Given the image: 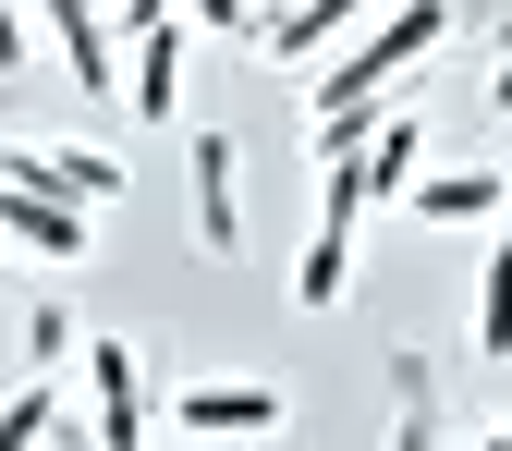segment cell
Here are the masks:
<instances>
[{"label":"cell","instance_id":"1","mask_svg":"<svg viewBox=\"0 0 512 451\" xmlns=\"http://www.w3.org/2000/svg\"><path fill=\"white\" fill-rule=\"evenodd\" d=\"M452 37V0H391V13H366L354 37H342V61L317 74V159H342V147H366V122L391 110V86L415 74V61Z\"/></svg>","mask_w":512,"mask_h":451},{"label":"cell","instance_id":"2","mask_svg":"<svg viewBox=\"0 0 512 451\" xmlns=\"http://www.w3.org/2000/svg\"><path fill=\"white\" fill-rule=\"evenodd\" d=\"M122 110H135V122H171L183 110V13L122 25Z\"/></svg>","mask_w":512,"mask_h":451},{"label":"cell","instance_id":"3","mask_svg":"<svg viewBox=\"0 0 512 451\" xmlns=\"http://www.w3.org/2000/svg\"><path fill=\"white\" fill-rule=\"evenodd\" d=\"M37 13H49L61 61H74V86L122 110V25H110V0H37Z\"/></svg>","mask_w":512,"mask_h":451},{"label":"cell","instance_id":"4","mask_svg":"<svg viewBox=\"0 0 512 451\" xmlns=\"http://www.w3.org/2000/svg\"><path fill=\"white\" fill-rule=\"evenodd\" d=\"M281 427V391L269 378H208V391L171 403V439H269Z\"/></svg>","mask_w":512,"mask_h":451},{"label":"cell","instance_id":"5","mask_svg":"<svg viewBox=\"0 0 512 451\" xmlns=\"http://www.w3.org/2000/svg\"><path fill=\"white\" fill-rule=\"evenodd\" d=\"M0 232H13V244H37L49 256V269H74V256H86V208L74 196H49V183H13V171H0Z\"/></svg>","mask_w":512,"mask_h":451},{"label":"cell","instance_id":"6","mask_svg":"<svg viewBox=\"0 0 512 451\" xmlns=\"http://www.w3.org/2000/svg\"><path fill=\"white\" fill-rule=\"evenodd\" d=\"M86 391H98V427L86 439H110V451H135L147 439V366H135V342H86Z\"/></svg>","mask_w":512,"mask_h":451},{"label":"cell","instance_id":"7","mask_svg":"<svg viewBox=\"0 0 512 451\" xmlns=\"http://www.w3.org/2000/svg\"><path fill=\"white\" fill-rule=\"evenodd\" d=\"M196 244L244 256V159H232V135H196Z\"/></svg>","mask_w":512,"mask_h":451},{"label":"cell","instance_id":"8","mask_svg":"<svg viewBox=\"0 0 512 451\" xmlns=\"http://www.w3.org/2000/svg\"><path fill=\"white\" fill-rule=\"evenodd\" d=\"M0 171H13V183H49V196H74V208L122 196V171H110L98 147H0Z\"/></svg>","mask_w":512,"mask_h":451},{"label":"cell","instance_id":"9","mask_svg":"<svg viewBox=\"0 0 512 451\" xmlns=\"http://www.w3.org/2000/svg\"><path fill=\"white\" fill-rule=\"evenodd\" d=\"M354 171H366V196H403V183L427 171V122H415V110H378L366 147H354Z\"/></svg>","mask_w":512,"mask_h":451},{"label":"cell","instance_id":"10","mask_svg":"<svg viewBox=\"0 0 512 451\" xmlns=\"http://www.w3.org/2000/svg\"><path fill=\"white\" fill-rule=\"evenodd\" d=\"M366 13H378V0H293V13H269L256 37H269L281 61H317V49H342V37H354Z\"/></svg>","mask_w":512,"mask_h":451},{"label":"cell","instance_id":"11","mask_svg":"<svg viewBox=\"0 0 512 451\" xmlns=\"http://www.w3.org/2000/svg\"><path fill=\"white\" fill-rule=\"evenodd\" d=\"M403 208H415L427 232H464V220L500 208V171H427V183H403Z\"/></svg>","mask_w":512,"mask_h":451},{"label":"cell","instance_id":"12","mask_svg":"<svg viewBox=\"0 0 512 451\" xmlns=\"http://www.w3.org/2000/svg\"><path fill=\"white\" fill-rule=\"evenodd\" d=\"M354 293V232H330V220H317L305 232V269H293V305H317V317H330Z\"/></svg>","mask_w":512,"mask_h":451},{"label":"cell","instance_id":"13","mask_svg":"<svg viewBox=\"0 0 512 451\" xmlns=\"http://www.w3.org/2000/svg\"><path fill=\"white\" fill-rule=\"evenodd\" d=\"M476 354L512 366V244H488V269H476Z\"/></svg>","mask_w":512,"mask_h":451},{"label":"cell","instance_id":"14","mask_svg":"<svg viewBox=\"0 0 512 451\" xmlns=\"http://www.w3.org/2000/svg\"><path fill=\"white\" fill-rule=\"evenodd\" d=\"M61 427V403H49V378H37V391H13V403H0V451H37Z\"/></svg>","mask_w":512,"mask_h":451},{"label":"cell","instance_id":"15","mask_svg":"<svg viewBox=\"0 0 512 451\" xmlns=\"http://www.w3.org/2000/svg\"><path fill=\"white\" fill-rule=\"evenodd\" d=\"M183 25H208V37H256V0H171Z\"/></svg>","mask_w":512,"mask_h":451},{"label":"cell","instance_id":"16","mask_svg":"<svg viewBox=\"0 0 512 451\" xmlns=\"http://www.w3.org/2000/svg\"><path fill=\"white\" fill-rule=\"evenodd\" d=\"M25 354H37V366H61V354H74V317L37 305V317H25Z\"/></svg>","mask_w":512,"mask_h":451},{"label":"cell","instance_id":"17","mask_svg":"<svg viewBox=\"0 0 512 451\" xmlns=\"http://www.w3.org/2000/svg\"><path fill=\"white\" fill-rule=\"evenodd\" d=\"M13 74H25V13L0 0V86H13Z\"/></svg>","mask_w":512,"mask_h":451},{"label":"cell","instance_id":"18","mask_svg":"<svg viewBox=\"0 0 512 451\" xmlns=\"http://www.w3.org/2000/svg\"><path fill=\"white\" fill-rule=\"evenodd\" d=\"M488 98H500V110H512V61H500V86H488Z\"/></svg>","mask_w":512,"mask_h":451},{"label":"cell","instance_id":"19","mask_svg":"<svg viewBox=\"0 0 512 451\" xmlns=\"http://www.w3.org/2000/svg\"><path fill=\"white\" fill-rule=\"evenodd\" d=\"M500 208H512V171H500Z\"/></svg>","mask_w":512,"mask_h":451}]
</instances>
